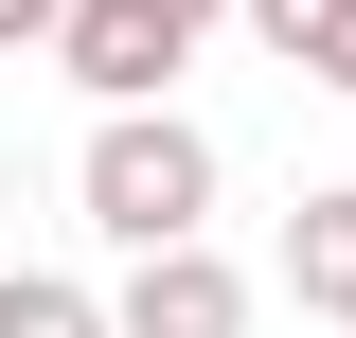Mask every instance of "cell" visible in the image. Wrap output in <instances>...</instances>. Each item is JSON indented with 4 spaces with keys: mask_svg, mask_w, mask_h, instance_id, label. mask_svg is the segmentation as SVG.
<instances>
[{
    "mask_svg": "<svg viewBox=\"0 0 356 338\" xmlns=\"http://www.w3.org/2000/svg\"><path fill=\"white\" fill-rule=\"evenodd\" d=\"M72 214H89L125 267H161V250H214V125H178V107H125V125H89Z\"/></svg>",
    "mask_w": 356,
    "mask_h": 338,
    "instance_id": "6da1fadb",
    "label": "cell"
},
{
    "mask_svg": "<svg viewBox=\"0 0 356 338\" xmlns=\"http://www.w3.org/2000/svg\"><path fill=\"white\" fill-rule=\"evenodd\" d=\"M214 18H250V0H72V36H54V54H72V89L125 125V107H161V89L196 72Z\"/></svg>",
    "mask_w": 356,
    "mask_h": 338,
    "instance_id": "7a4b0ae2",
    "label": "cell"
},
{
    "mask_svg": "<svg viewBox=\"0 0 356 338\" xmlns=\"http://www.w3.org/2000/svg\"><path fill=\"white\" fill-rule=\"evenodd\" d=\"M107 338H250V267H232V250H161V267H125Z\"/></svg>",
    "mask_w": 356,
    "mask_h": 338,
    "instance_id": "3957f363",
    "label": "cell"
},
{
    "mask_svg": "<svg viewBox=\"0 0 356 338\" xmlns=\"http://www.w3.org/2000/svg\"><path fill=\"white\" fill-rule=\"evenodd\" d=\"M285 303H303V321H356V178H321V196L285 214Z\"/></svg>",
    "mask_w": 356,
    "mask_h": 338,
    "instance_id": "277c9868",
    "label": "cell"
},
{
    "mask_svg": "<svg viewBox=\"0 0 356 338\" xmlns=\"http://www.w3.org/2000/svg\"><path fill=\"white\" fill-rule=\"evenodd\" d=\"M250 36L285 54L303 89H339V107H356V0H250Z\"/></svg>",
    "mask_w": 356,
    "mask_h": 338,
    "instance_id": "5b68a950",
    "label": "cell"
},
{
    "mask_svg": "<svg viewBox=\"0 0 356 338\" xmlns=\"http://www.w3.org/2000/svg\"><path fill=\"white\" fill-rule=\"evenodd\" d=\"M0 338H107V303L54 285V267H0Z\"/></svg>",
    "mask_w": 356,
    "mask_h": 338,
    "instance_id": "8992f818",
    "label": "cell"
},
{
    "mask_svg": "<svg viewBox=\"0 0 356 338\" xmlns=\"http://www.w3.org/2000/svg\"><path fill=\"white\" fill-rule=\"evenodd\" d=\"M36 36H72V0H0V54H36Z\"/></svg>",
    "mask_w": 356,
    "mask_h": 338,
    "instance_id": "52a82bcc",
    "label": "cell"
}]
</instances>
